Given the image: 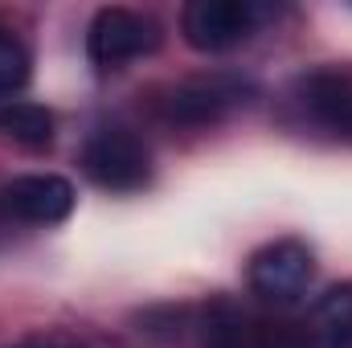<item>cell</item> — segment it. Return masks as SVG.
<instances>
[{"label":"cell","instance_id":"cell-8","mask_svg":"<svg viewBox=\"0 0 352 348\" xmlns=\"http://www.w3.org/2000/svg\"><path fill=\"white\" fill-rule=\"evenodd\" d=\"M311 332L320 348H352V283H336L316 299Z\"/></svg>","mask_w":352,"mask_h":348},{"label":"cell","instance_id":"cell-13","mask_svg":"<svg viewBox=\"0 0 352 348\" xmlns=\"http://www.w3.org/2000/svg\"><path fill=\"white\" fill-rule=\"evenodd\" d=\"M16 348H87L78 336H66V332H45V336H29Z\"/></svg>","mask_w":352,"mask_h":348},{"label":"cell","instance_id":"cell-11","mask_svg":"<svg viewBox=\"0 0 352 348\" xmlns=\"http://www.w3.org/2000/svg\"><path fill=\"white\" fill-rule=\"evenodd\" d=\"M29 50L21 37H12L8 29H0V94H12L29 83Z\"/></svg>","mask_w":352,"mask_h":348},{"label":"cell","instance_id":"cell-10","mask_svg":"<svg viewBox=\"0 0 352 348\" xmlns=\"http://www.w3.org/2000/svg\"><path fill=\"white\" fill-rule=\"evenodd\" d=\"M0 135L25 148H45L54 140V115L37 102H4L0 107Z\"/></svg>","mask_w":352,"mask_h":348},{"label":"cell","instance_id":"cell-1","mask_svg":"<svg viewBox=\"0 0 352 348\" xmlns=\"http://www.w3.org/2000/svg\"><path fill=\"white\" fill-rule=\"evenodd\" d=\"M82 168L107 193H135L152 180V156L135 131L98 127L82 148Z\"/></svg>","mask_w":352,"mask_h":348},{"label":"cell","instance_id":"cell-6","mask_svg":"<svg viewBox=\"0 0 352 348\" xmlns=\"http://www.w3.org/2000/svg\"><path fill=\"white\" fill-rule=\"evenodd\" d=\"M250 87L234 74H209V78H188L180 87L168 90L164 98V115L173 123H184V127H205V123H217L226 119L234 107L246 102Z\"/></svg>","mask_w":352,"mask_h":348},{"label":"cell","instance_id":"cell-12","mask_svg":"<svg viewBox=\"0 0 352 348\" xmlns=\"http://www.w3.org/2000/svg\"><path fill=\"white\" fill-rule=\"evenodd\" d=\"M254 348H320L316 332L295 320H258Z\"/></svg>","mask_w":352,"mask_h":348},{"label":"cell","instance_id":"cell-4","mask_svg":"<svg viewBox=\"0 0 352 348\" xmlns=\"http://www.w3.org/2000/svg\"><path fill=\"white\" fill-rule=\"evenodd\" d=\"M246 279H250V291L270 303H295L316 279V259L299 238H278L254 250Z\"/></svg>","mask_w":352,"mask_h":348},{"label":"cell","instance_id":"cell-3","mask_svg":"<svg viewBox=\"0 0 352 348\" xmlns=\"http://www.w3.org/2000/svg\"><path fill=\"white\" fill-rule=\"evenodd\" d=\"M258 29V8L246 0H188L180 12V33L197 54H226Z\"/></svg>","mask_w":352,"mask_h":348},{"label":"cell","instance_id":"cell-5","mask_svg":"<svg viewBox=\"0 0 352 348\" xmlns=\"http://www.w3.org/2000/svg\"><path fill=\"white\" fill-rule=\"evenodd\" d=\"M74 209V184L54 173H29L12 176L0 184V213L29 221V226H58Z\"/></svg>","mask_w":352,"mask_h":348},{"label":"cell","instance_id":"cell-2","mask_svg":"<svg viewBox=\"0 0 352 348\" xmlns=\"http://www.w3.org/2000/svg\"><path fill=\"white\" fill-rule=\"evenodd\" d=\"M160 45V25L131 8H98L87 29V54L98 70H119Z\"/></svg>","mask_w":352,"mask_h":348},{"label":"cell","instance_id":"cell-9","mask_svg":"<svg viewBox=\"0 0 352 348\" xmlns=\"http://www.w3.org/2000/svg\"><path fill=\"white\" fill-rule=\"evenodd\" d=\"M254 332H258V324L234 303H213L201 320L205 348H254Z\"/></svg>","mask_w":352,"mask_h":348},{"label":"cell","instance_id":"cell-7","mask_svg":"<svg viewBox=\"0 0 352 348\" xmlns=\"http://www.w3.org/2000/svg\"><path fill=\"white\" fill-rule=\"evenodd\" d=\"M299 94H303V107L324 127H332L336 135L352 140V74H344V70H311L299 83Z\"/></svg>","mask_w":352,"mask_h":348}]
</instances>
